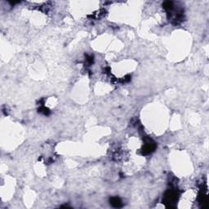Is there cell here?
<instances>
[{"label": "cell", "instance_id": "2", "mask_svg": "<svg viewBox=\"0 0 209 209\" xmlns=\"http://www.w3.org/2000/svg\"><path fill=\"white\" fill-rule=\"evenodd\" d=\"M110 204L115 208H120L122 206V202L118 198L114 197V198H112L110 199Z\"/></svg>", "mask_w": 209, "mask_h": 209}, {"label": "cell", "instance_id": "1", "mask_svg": "<svg viewBox=\"0 0 209 209\" xmlns=\"http://www.w3.org/2000/svg\"><path fill=\"white\" fill-rule=\"evenodd\" d=\"M154 149H155V144H154V142H151V141H149L146 144V146H145L143 153H145V154H149L153 150H154Z\"/></svg>", "mask_w": 209, "mask_h": 209}]
</instances>
